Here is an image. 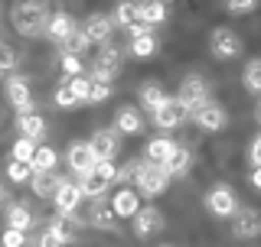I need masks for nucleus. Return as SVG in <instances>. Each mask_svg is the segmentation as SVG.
Masks as SVG:
<instances>
[{"label":"nucleus","instance_id":"1","mask_svg":"<svg viewBox=\"0 0 261 247\" xmlns=\"http://www.w3.org/2000/svg\"><path fill=\"white\" fill-rule=\"evenodd\" d=\"M10 16H13L16 33H23V36H39V33H46L49 20H53L46 4H13Z\"/></svg>","mask_w":261,"mask_h":247},{"label":"nucleus","instance_id":"2","mask_svg":"<svg viewBox=\"0 0 261 247\" xmlns=\"http://www.w3.org/2000/svg\"><path fill=\"white\" fill-rule=\"evenodd\" d=\"M121 65H124V52H121V46L105 43L101 49H98V55H95V65H92V81L111 85V81L118 78Z\"/></svg>","mask_w":261,"mask_h":247},{"label":"nucleus","instance_id":"3","mask_svg":"<svg viewBox=\"0 0 261 247\" xmlns=\"http://www.w3.org/2000/svg\"><path fill=\"white\" fill-rule=\"evenodd\" d=\"M176 101L183 104V111L190 114V117H193V114H199L206 104H212V101H209V88H206V81H202L199 75H190L183 85H179Z\"/></svg>","mask_w":261,"mask_h":247},{"label":"nucleus","instance_id":"4","mask_svg":"<svg viewBox=\"0 0 261 247\" xmlns=\"http://www.w3.org/2000/svg\"><path fill=\"white\" fill-rule=\"evenodd\" d=\"M170 172L167 166H157V163L144 160V169H141V179H137V189H141L144 195H150V199H157V195H163L170 189Z\"/></svg>","mask_w":261,"mask_h":247},{"label":"nucleus","instance_id":"5","mask_svg":"<svg viewBox=\"0 0 261 247\" xmlns=\"http://www.w3.org/2000/svg\"><path fill=\"white\" fill-rule=\"evenodd\" d=\"M209 49H212L216 59H235V55L242 52V39L228 26H219V29H212V36H209Z\"/></svg>","mask_w":261,"mask_h":247},{"label":"nucleus","instance_id":"6","mask_svg":"<svg viewBox=\"0 0 261 247\" xmlns=\"http://www.w3.org/2000/svg\"><path fill=\"white\" fill-rule=\"evenodd\" d=\"M235 205H239V202H235V192H232L228 186H216V189L206 195V208H209L216 218H232L235 211H239Z\"/></svg>","mask_w":261,"mask_h":247},{"label":"nucleus","instance_id":"7","mask_svg":"<svg viewBox=\"0 0 261 247\" xmlns=\"http://www.w3.org/2000/svg\"><path fill=\"white\" fill-rule=\"evenodd\" d=\"M85 199V195H82V189H79V182H69V179H65V182L59 186V192H56V211H59L62 218H75V211H79V202Z\"/></svg>","mask_w":261,"mask_h":247},{"label":"nucleus","instance_id":"8","mask_svg":"<svg viewBox=\"0 0 261 247\" xmlns=\"http://www.w3.org/2000/svg\"><path fill=\"white\" fill-rule=\"evenodd\" d=\"M7 101L16 108V114H33V95H30V88H27V81L23 78H16V75H10L7 78Z\"/></svg>","mask_w":261,"mask_h":247},{"label":"nucleus","instance_id":"9","mask_svg":"<svg viewBox=\"0 0 261 247\" xmlns=\"http://www.w3.org/2000/svg\"><path fill=\"white\" fill-rule=\"evenodd\" d=\"M65 156H69V166H72V172H79V179H85L88 172L95 169V163H98V156L92 153V146H88V143H72Z\"/></svg>","mask_w":261,"mask_h":247},{"label":"nucleus","instance_id":"10","mask_svg":"<svg viewBox=\"0 0 261 247\" xmlns=\"http://www.w3.org/2000/svg\"><path fill=\"white\" fill-rule=\"evenodd\" d=\"M186 117H190V114L183 111V104H179L176 98H170V101L163 104L157 114H153V123H157L160 130H176V127H183Z\"/></svg>","mask_w":261,"mask_h":247},{"label":"nucleus","instance_id":"11","mask_svg":"<svg viewBox=\"0 0 261 247\" xmlns=\"http://www.w3.org/2000/svg\"><path fill=\"white\" fill-rule=\"evenodd\" d=\"M232 231H235V237H258L261 234V215L251 208H239L232 215Z\"/></svg>","mask_w":261,"mask_h":247},{"label":"nucleus","instance_id":"12","mask_svg":"<svg viewBox=\"0 0 261 247\" xmlns=\"http://www.w3.org/2000/svg\"><path fill=\"white\" fill-rule=\"evenodd\" d=\"M88 146H92V153L98 156V160H114L121 140H118V134H114V130H95L92 140H88Z\"/></svg>","mask_w":261,"mask_h":247},{"label":"nucleus","instance_id":"13","mask_svg":"<svg viewBox=\"0 0 261 247\" xmlns=\"http://www.w3.org/2000/svg\"><path fill=\"white\" fill-rule=\"evenodd\" d=\"M193 120L199 123L202 130H209V134H216V130H222L225 123H228V111L225 108H219V104H206L199 114H193Z\"/></svg>","mask_w":261,"mask_h":247},{"label":"nucleus","instance_id":"14","mask_svg":"<svg viewBox=\"0 0 261 247\" xmlns=\"http://www.w3.org/2000/svg\"><path fill=\"white\" fill-rule=\"evenodd\" d=\"M111 29H114V23H111L105 13H92V16H88V23H85L88 43H98V46L111 43Z\"/></svg>","mask_w":261,"mask_h":247},{"label":"nucleus","instance_id":"15","mask_svg":"<svg viewBox=\"0 0 261 247\" xmlns=\"http://www.w3.org/2000/svg\"><path fill=\"white\" fill-rule=\"evenodd\" d=\"M75 29H79V26H75V20H72L69 13H65V10H56V13H53V20H49L46 36H49V39H56V43L62 46V43H65V39H69Z\"/></svg>","mask_w":261,"mask_h":247},{"label":"nucleus","instance_id":"16","mask_svg":"<svg viewBox=\"0 0 261 247\" xmlns=\"http://www.w3.org/2000/svg\"><path fill=\"white\" fill-rule=\"evenodd\" d=\"M163 228V215L157 208H141L137 211V218H134V234L137 237H150V234H157Z\"/></svg>","mask_w":261,"mask_h":247},{"label":"nucleus","instance_id":"17","mask_svg":"<svg viewBox=\"0 0 261 247\" xmlns=\"http://www.w3.org/2000/svg\"><path fill=\"white\" fill-rule=\"evenodd\" d=\"M111 211L118 218H137V211H141V199H137V192L121 189V192L111 199Z\"/></svg>","mask_w":261,"mask_h":247},{"label":"nucleus","instance_id":"18","mask_svg":"<svg viewBox=\"0 0 261 247\" xmlns=\"http://www.w3.org/2000/svg\"><path fill=\"white\" fill-rule=\"evenodd\" d=\"M62 182H65V179L56 176V172H33V179H30L33 192H36L39 199H56V192H59Z\"/></svg>","mask_w":261,"mask_h":247},{"label":"nucleus","instance_id":"19","mask_svg":"<svg viewBox=\"0 0 261 247\" xmlns=\"http://www.w3.org/2000/svg\"><path fill=\"white\" fill-rule=\"evenodd\" d=\"M167 101H170V95L163 91L157 81H147V85H141V104H144V111L150 114V117H153V114H157Z\"/></svg>","mask_w":261,"mask_h":247},{"label":"nucleus","instance_id":"20","mask_svg":"<svg viewBox=\"0 0 261 247\" xmlns=\"http://www.w3.org/2000/svg\"><path fill=\"white\" fill-rule=\"evenodd\" d=\"M16 127H20V137H27V140H43L46 137V120H43V114H23V117H16Z\"/></svg>","mask_w":261,"mask_h":247},{"label":"nucleus","instance_id":"21","mask_svg":"<svg viewBox=\"0 0 261 247\" xmlns=\"http://www.w3.org/2000/svg\"><path fill=\"white\" fill-rule=\"evenodd\" d=\"M173 150H176V143L170 137H153L150 143H147V160L157 163V166H167V160L173 156Z\"/></svg>","mask_w":261,"mask_h":247},{"label":"nucleus","instance_id":"22","mask_svg":"<svg viewBox=\"0 0 261 247\" xmlns=\"http://www.w3.org/2000/svg\"><path fill=\"white\" fill-rule=\"evenodd\" d=\"M114 127H118V134H141L144 130V120H141V111H134V108H121L118 111V117H114Z\"/></svg>","mask_w":261,"mask_h":247},{"label":"nucleus","instance_id":"23","mask_svg":"<svg viewBox=\"0 0 261 247\" xmlns=\"http://www.w3.org/2000/svg\"><path fill=\"white\" fill-rule=\"evenodd\" d=\"M7 228H13V231H23L27 234L30 228H33V215H30V208L27 205H10V208H7Z\"/></svg>","mask_w":261,"mask_h":247},{"label":"nucleus","instance_id":"24","mask_svg":"<svg viewBox=\"0 0 261 247\" xmlns=\"http://www.w3.org/2000/svg\"><path fill=\"white\" fill-rule=\"evenodd\" d=\"M108 179H101L98 172H88L85 179H79V189H82V195H88V199H98V195H105L108 192Z\"/></svg>","mask_w":261,"mask_h":247},{"label":"nucleus","instance_id":"25","mask_svg":"<svg viewBox=\"0 0 261 247\" xmlns=\"http://www.w3.org/2000/svg\"><path fill=\"white\" fill-rule=\"evenodd\" d=\"M190 163H193V153L186 150V146H176L173 156L167 160V172H170V176H183V172L190 169Z\"/></svg>","mask_w":261,"mask_h":247},{"label":"nucleus","instance_id":"26","mask_svg":"<svg viewBox=\"0 0 261 247\" xmlns=\"http://www.w3.org/2000/svg\"><path fill=\"white\" fill-rule=\"evenodd\" d=\"M163 16H167V7L157 4V0H147V4H141V23L144 26H157V23H163Z\"/></svg>","mask_w":261,"mask_h":247},{"label":"nucleus","instance_id":"27","mask_svg":"<svg viewBox=\"0 0 261 247\" xmlns=\"http://www.w3.org/2000/svg\"><path fill=\"white\" fill-rule=\"evenodd\" d=\"M242 85L248 88L251 95H261V59H251L242 72Z\"/></svg>","mask_w":261,"mask_h":247},{"label":"nucleus","instance_id":"28","mask_svg":"<svg viewBox=\"0 0 261 247\" xmlns=\"http://www.w3.org/2000/svg\"><path fill=\"white\" fill-rule=\"evenodd\" d=\"M88 221H92L95 228H108V231H114V221H118V215L111 211V205H92V215H88Z\"/></svg>","mask_w":261,"mask_h":247},{"label":"nucleus","instance_id":"29","mask_svg":"<svg viewBox=\"0 0 261 247\" xmlns=\"http://www.w3.org/2000/svg\"><path fill=\"white\" fill-rule=\"evenodd\" d=\"M88 46H92V43H88L85 29H75V33H72V36L62 43V55H79V59H82V52H85Z\"/></svg>","mask_w":261,"mask_h":247},{"label":"nucleus","instance_id":"30","mask_svg":"<svg viewBox=\"0 0 261 247\" xmlns=\"http://www.w3.org/2000/svg\"><path fill=\"white\" fill-rule=\"evenodd\" d=\"M56 150L53 146H39L36 150V160H33V172H56Z\"/></svg>","mask_w":261,"mask_h":247},{"label":"nucleus","instance_id":"31","mask_svg":"<svg viewBox=\"0 0 261 247\" xmlns=\"http://www.w3.org/2000/svg\"><path fill=\"white\" fill-rule=\"evenodd\" d=\"M157 52V39H153V33L150 36H134L130 39V55L134 59H147V55H153Z\"/></svg>","mask_w":261,"mask_h":247},{"label":"nucleus","instance_id":"32","mask_svg":"<svg viewBox=\"0 0 261 247\" xmlns=\"http://www.w3.org/2000/svg\"><path fill=\"white\" fill-rule=\"evenodd\" d=\"M118 23L127 29L141 26V4H118Z\"/></svg>","mask_w":261,"mask_h":247},{"label":"nucleus","instance_id":"33","mask_svg":"<svg viewBox=\"0 0 261 247\" xmlns=\"http://www.w3.org/2000/svg\"><path fill=\"white\" fill-rule=\"evenodd\" d=\"M36 150H39V146L33 143V140L20 137V140L13 143V160H16V163H30V166H33V160H36Z\"/></svg>","mask_w":261,"mask_h":247},{"label":"nucleus","instance_id":"34","mask_svg":"<svg viewBox=\"0 0 261 247\" xmlns=\"http://www.w3.org/2000/svg\"><path fill=\"white\" fill-rule=\"evenodd\" d=\"M65 85H69L75 104H88V95H92V78H85V75H82V78H69Z\"/></svg>","mask_w":261,"mask_h":247},{"label":"nucleus","instance_id":"35","mask_svg":"<svg viewBox=\"0 0 261 247\" xmlns=\"http://www.w3.org/2000/svg\"><path fill=\"white\" fill-rule=\"evenodd\" d=\"M46 228H53V231L59 234L62 244H72V241H75V225H69V218H62V215H56L53 221H46Z\"/></svg>","mask_w":261,"mask_h":247},{"label":"nucleus","instance_id":"36","mask_svg":"<svg viewBox=\"0 0 261 247\" xmlns=\"http://www.w3.org/2000/svg\"><path fill=\"white\" fill-rule=\"evenodd\" d=\"M7 179H13V182H30V179H33V166H30V163L10 160V166H7Z\"/></svg>","mask_w":261,"mask_h":247},{"label":"nucleus","instance_id":"37","mask_svg":"<svg viewBox=\"0 0 261 247\" xmlns=\"http://www.w3.org/2000/svg\"><path fill=\"white\" fill-rule=\"evenodd\" d=\"M141 169H144V160H134V163H127V166H121L118 169V179H114V182H137V179H141Z\"/></svg>","mask_w":261,"mask_h":247},{"label":"nucleus","instance_id":"38","mask_svg":"<svg viewBox=\"0 0 261 247\" xmlns=\"http://www.w3.org/2000/svg\"><path fill=\"white\" fill-rule=\"evenodd\" d=\"M23 244H27V234H23V231L7 228V231L0 234V247H23Z\"/></svg>","mask_w":261,"mask_h":247},{"label":"nucleus","instance_id":"39","mask_svg":"<svg viewBox=\"0 0 261 247\" xmlns=\"http://www.w3.org/2000/svg\"><path fill=\"white\" fill-rule=\"evenodd\" d=\"M111 98V85H101V81H92V95H88V104H101Z\"/></svg>","mask_w":261,"mask_h":247},{"label":"nucleus","instance_id":"40","mask_svg":"<svg viewBox=\"0 0 261 247\" xmlns=\"http://www.w3.org/2000/svg\"><path fill=\"white\" fill-rule=\"evenodd\" d=\"M62 72L72 78H82V59L79 55H62Z\"/></svg>","mask_w":261,"mask_h":247},{"label":"nucleus","instance_id":"41","mask_svg":"<svg viewBox=\"0 0 261 247\" xmlns=\"http://www.w3.org/2000/svg\"><path fill=\"white\" fill-rule=\"evenodd\" d=\"M92 172H98V176L108 179V182H114V179H118V169H114V163H111V160H98Z\"/></svg>","mask_w":261,"mask_h":247},{"label":"nucleus","instance_id":"42","mask_svg":"<svg viewBox=\"0 0 261 247\" xmlns=\"http://www.w3.org/2000/svg\"><path fill=\"white\" fill-rule=\"evenodd\" d=\"M10 69H16V52L0 43V72H10Z\"/></svg>","mask_w":261,"mask_h":247},{"label":"nucleus","instance_id":"43","mask_svg":"<svg viewBox=\"0 0 261 247\" xmlns=\"http://www.w3.org/2000/svg\"><path fill=\"white\" fill-rule=\"evenodd\" d=\"M36 247H62V241H59V234H56L53 228H43V231H39Z\"/></svg>","mask_w":261,"mask_h":247},{"label":"nucleus","instance_id":"44","mask_svg":"<svg viewBox=\"0 0 261 247\" xmlns=\"http://www.w3.org/2000/svg\"><path fill=\"white\" fill-rule=\"evenodd\" d=\"M56 104H59V108H72V104H75V98H72L69 85H59V88H56Z\"/></svg>","mask_w":261,"mask_h":247},{"label":"nucleus","instance_id":"45","mask_svg":"<svg viewBox=\"0 0 261 247\" xmlns=\"http://www.w3.org/2000/svg\"><path fill=\"white\" fill-rule=\"evenodd\" d=\"M225 10H228V13H235V16H242V13H251V10H255V4H251V0H232Z\"/></svg>","mask_w":261,"mask_h":247},{"label":"nucleus","instance_id":"46","mask_svg":"<svg viewBox=\"0 0 261 247\" xmlns=\"http://www.w3.org/2000/svg\"><path fill=\"white\" fill-rule=\"evenodd\" d=\"M248 160H251V166L261 169V134L251 140V146H248Z\"/></svg>","mask_w":261,"mask_h":247},{"label":"nucleus","instance_id":"47","mask_svg":"<svg viewBox=\"0 0 261 247\" xmlns=\"http://www.w3.org/2000/svg\"><path fill=\"white\" fill-rule=\"evenodd\" d=\"M251 186H255V189H261V169H255V172H251Z\"/></svg>","mask_w":261,"mask_h":247},{"label":"nucleus","instance_id":"48","mask_svg":"<svg viewBox=\"0 0 261 247\" xmlns=\"http://www.w3.org/2000/svg\"><path fill=\"white\" fill-rule=\"evenodd\" d=\"M255 120L261 123V101H258V108H255Z\"/></svg>","mask_w":261,"mask_h":247},{"label":"nucleus","instance_id":"49","mask_svg":"<svg viewBox=\"0 0 261 247\" xmlns=\"http://www.w3.org/2000/svg\"><path fill=\"white\" fill-rule=\"evenodd\" d=\"M4 199H7V195H4V189H0V202H4Z\"/></svg>","mask_w":261,"mask_h":247}]
</instances>
